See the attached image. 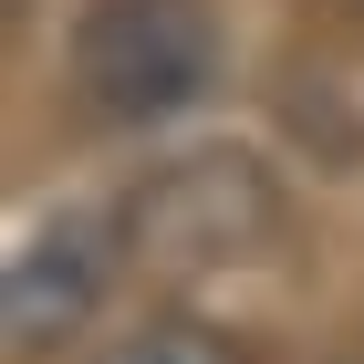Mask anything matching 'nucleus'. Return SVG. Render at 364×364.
<instances>
[{"label":"nucleus","instance_id":"4","mask_svg":"<svg viewBox=\"0 0 364 364\" xmlns=\"http://www.w3.org/2000/svg\"><path fill=\"white\" fill-rule=\"evenodd\" d=\"M105 364H240V354H229L219 323H198V312H156V323H136Z\"/></svg>","mask_w":364,"mask_h":364},{"label":"nucleus","instance_id":"2","mask_svg":"<svg viewBox=\"0 0 364 364\" xmlns=\"http://www.w3.org/2000/svg\"><path fill=\"white\" fill-rule=\"evenodd\" d=\"M105 291H114V219H94V208L31 219L11 250V354L73 343L105 312Z\"/></svg>","mask_w":364,"mask_h":364},{"label":"nucleus","instance_id":"1","mask_svg":"<svg viewBox=\"0 0 364 364\" xmlns=\"http://www.w3.org/2000/svg\"><path fill=\"white\" fill-rule=\"evenodd\" d=\"M73 105L114 136H156L219 94V11L208 0H84L73 11Z\"/></svg>","mask_w":364,"mask_h":364},{"label":"nucleus","instance_id":"3","mask_svg":"<svg viewBox=\"0 0 364 364\" xmlns=\"http://www.w3.org/2000/svg\"><path fill=\"white\" fill-rule=\"evenodd\" d=\"M136 229L167 260H240L281 229V198L250 156H188V167H167L136 198Z\"/></svg>","mask_w":364,"mask_h":364}]
</instances>
